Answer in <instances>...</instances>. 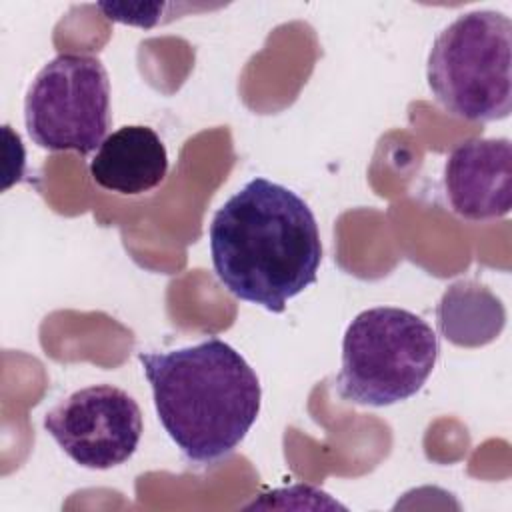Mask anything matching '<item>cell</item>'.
I'll return each instance as SVG.
<instances>
[{"label": "cell", "instance_id": "ba28073f", "mask_svg": "<svg viewBox=\"0 0 512 512\" xmlns=\"http://www.w3.org/2000/svg\"><path fill=\"white\" fill-rule=\"evenodd\" d=\"M168 152L160 136L140 124L122 126L106 136L90 160L92 180L110 192L138 196L166 178Z\"/></svg>", "mask_w": 512, "mask_h": 512}, {"label": "cell", "instance_id": "277c9868", "mask_svg": "<svg viewBox=\"0 0 512 512\" xmlns=\"http://www.w3.org/2000/svg\"><path fill=\"white\" fill-rule=\"evenodd\" d=\"M512 20L472 10L432 42L426 80L436 102L468 122H496L512 110Z\"/></svg>", "mask_w": 512, "mask_h": 512}, {"label": "cell", "instance_id": "6da1fadb", "mask_svg": "<svg viewBox=\"0 0 512 512\" xmlns=\"http://www.w3.org/2000/svg\"><path fill=\"white\" fill-rule=\"evenodd\" d=\"M208 240L220 284L274 314L316 282L322 262L310 206L294 190L260 176L216 210Z\"/></svg>", "mask_w": 512, "mask_h": 512}, {"label": "cell", "instance_id": "8992f818", "mask_svg": "<svg viewBox=\"0 0 512 512\" xmlns=\"http://www.w3.org/2000/svg\"><path fill=\"white\" fill-rule=\"evenodd\" d=\"M44 430L76 464L108 470L136 452L142 438V412L126 390L92 384L48 410Z\"/></svg>", "mask_w": 512, "mask_h": 512}, {"label": "cell", "instance_id": "52a82bcc", "mask_svg": "<svg viewBox=\"0 0 512 512\" xmlns=\"http://www.w3.org/2000/svg\"><path fill=\"white\" fill-rule=\"evenodd\" d=\"M444 192L454 214L470 222L502 218L512 206V144L508 138H470L444 164Z\"/></svg>", "mask_w": 512, "mask_h": 512}, {"label": "cell", "instance_id": "7a4b0ae2", "mask_svg": "<svg viewBox=\"0 0 512 512\" xmlns=\"http://www.w3.org/2000/svg\"><path fill=\"white\" fill-rule=\"evenodd\" d=\"M158 420L194 464L230 456L254 426L262 388L228 342L212 336L168 352H140Z\"/></svg>", "mask_w": 512, "mask_h": 512}, {"label": "cell", "instance_id": "3957f363", "mask_svg": "<svg viewBox=\"0 0 512 512\" xmlns=\"http://www.w3.org/2000/svg\"><path fill=\"white\" fill-rule=\"evenodd\" d=\"M438 354V336L418 314L398 306L368 308L344 332L338 396L374 408L408 400L430 378Z\"/></svg>", "mask_w": 512, "mask_h": 512}, {"label": "cell", "instance_id": "5b68a950", "mask_svg": "<svg viewBox=\"0 0 512 512\" xmlns=\"http://www.w3.org/2000/svg\"><path fill=\"white\" fill-rule=\"evenodd\" d=\"M24 124L50 152L86 156L100 148L110 128V80L100 58L62 52L46 62L26 92Z\"/></svg>", "mask_w": 512, "mask_h": 512}, {"label": "cell", "instance_id": "9c48e42d", "mask_svg": "<svg viewBox=\"0 0 512 512\" xmlns=\"http://www.w3.org/2000/svg\"><path fill=\"white\" fill-rule=\"evenodd\" d=\"M440 334L464 348H478L500 336L506 324V310L498 296L474 280L450 284L436 310Z\"/></svg>", "mask_w": 512, "mask_h": 512}]
</instances>
